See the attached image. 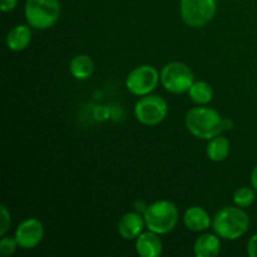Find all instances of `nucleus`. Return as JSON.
<instances>
[{"mask_svg": "<svg viewBox=\"0 0 257 257\" xmlns=\"http://www.w3.org/2000/svg\"><path fill=\"white\" fill-rule=\"evenodd\" d=\"M181 18L191 28H203L215 18L216 0H181Z\"/></svg>", "mask_w": 257, "mask_h": 257, "instance_id": "obj_5", "label": "nucleus"}, {"mask_svg": "<svg viewBox=\"0 0 257 257\" xmlns=\"http://www.w3.org/2000/svg\"><path fill=\"white\" fill-rule=\"evenodd\" d=\"M19 247L18 241L15 237H8V236H2L0 240V253L4 257L12 256Z\"/></svg>", "mask_w": 257, "mask_h": 257, "instance_id": "obj_19", "label": "nucleus"}, {"mask_svg": "<svg viewBox=\"0 0 257 257\" xmlns=\"http://www.w3.org/2000/svg\"><path fill=\"white\" fill-rule=\"evenodd\" d=\"M0 210H2V222H0V236H5L7 232L10 228V223H12V220H10V212L8 211L7 206L2 205L0 206Z\"/></svg>", "mask_w": 257, "mask_h": 257, "instance_id": "obj_20", "label": "nucleus"}, {"mask_svg": "<svg viewBox=\"0 0 257 257\" xmlns=\"http://www.w3.org/2000/svg\"><path fill=\"white\" fill-rule=\"evenodd\" d=\"M136 251L141 257L161 256L163 251V243L160 235L150 230L142 232L136 238Z\"/></svg>", "mask_w": 257, "mask_h": 257, "instance_id": "obj_10", "label": "nucleus"}, {"mask_svg": "<svg viewBox=\"0 0 257 257\" xmlns=\"http://www.w3.org/2000/svg\"><path fill=\"white\" fill-rule=\"evenodd\" d=\"M247 255L250 257H257V233L248 240Z\"/></svg>", "mask_w": 257, "mask_h": 257, "instance_id": "obj_22", "label": "nucleus"}, {"mask_svg": "<svg viewBox=\"0 0 257 257\" xmlns=\"http://www.w3.org/2000/svg\"><path fill=\"white\" fill-rule=\"evenodd\" d=\"M188 132L200 140H212L225 130V119L217 110L208 107H195L185 118Z\"/></svg>", "mask_w": 257, "mask_h": 257, "instance_id": "obj_2", "label": "nucleus"}, {"mask_svg": "<svg viewBox=\"0 0 257 257\" xmlns=\"http://www.w3.org/2000/svg\"><path fill=\"white\" fill-rule=\"evenodd\" d=\"M146 227L150 231L166 235L175 230L178 223V208L173 202L168 200L156 201L143 211Z\"/></svg>", "mask_w": 257, "mask_h": 257, "instance_id": "obj_3", "label": "nucleus"}, {"mask_svg": "<svg viewBox=\"0 0 257 257\" xmlns=\"http://www.w3.org/2000/svg\"><path fill=\"white\" fill-rule=\"evenodd\" d=\"M167 114L168 104L160 95H145L136 103L135 115L141 124L157 125L166 119Z\"/></svg>", "mask_w": 257, "mask_h": 257, "instance_id": "obj_7", "label": "nucleus"}, {"mask_svg": "<svg viewBox=\"0 0 257 257\" xmlns=\"http://www.w3.org/2000/svg\"><path fill=\"white\" fill-rule=\"evenodd\" d=\"M161 80V74L152 65H141L131 70L125 79V87L132 94L145 97L151 94Z\"/></svg>", "mask_w": 257, "mask_h": 257, "instance_id": "obj_8", "label": "nucleus"}, {"mask_svg": "<svg viewBox=\"0 0 257 257\" xmlns=\"http://www.w3.org/2000/svg\"><path fill=\"white\" fill-rule=\"evenodd\" d=\"M69 69L75 79L85 80L92 77L93 72H94V63L89 55L78 54L70 60Z\"/></svg>", "mask_w": 257, "mask_h": 257, "instance_id": "obj_15", "label": "nucleus"}, {"mask_svg": "<svg viewBox=\"0 0 257 257\" xmlns=\"http://www.w3.org/2000/svg\"><path fill=\"white\" fill-rule=\"evenodd\" d=\"M187 93L190 99L198 105L208 104L213 98L212 87L207 82H203V80L193 83Z\"/></svg>", "mask_w": 257, "mask_h": 257, "instance_id": "obj_17", "label": "nucleus"}, {"mask_svg": "<svg viewBox=\"0 0 257 257\" xmlns=\"http://www.w3.org/2000/svg\"><path fill=\"white\" fill-rule=\"evenodd\" d=\"M19 0H0V9L4 13L13 12L17 8Z\"/></svg>", "mask_w": 257, "mask_h": 257, "instance_id": "obj_21", "label": "nucleus"}, {"mask_svg": "<svg viewBox=\"0 0 257 257\" xmlns=\"http://www.w3.org/2000/svg\"><path fill=\"white\" fill-rule=\"evenodd\" d=\"M251 185L257 191V166L253 168L252 172H251Z\"/></svg>", "mask_w": 257, "mask_h": 257, "instance_id": "obj_23", "label": "nucleus"}, {"mask_svg": "<svg viewBox=\"0 0 257 257\" xmlns=\"http://www.w3.org/2000/svg\"><path fill=\"white\" fill-rule=\"evenodd\" d=\"M145 227L146 222L143 216L137 212H128L120 217L117 230L120 237L124 240H135L143 232Z\"/></svg>", "mask_w": 257, "mask_h": 257, "instance_id": "obj_11", "label": "nucleus"}, {"mask_svg": "<svg viewBox=\"0 0 257 257\" xmlns=\"http://www.w3.org/2000/svg\"><path fill=\"white\" fill-rule=\"evenodd\" d=\"M231 152V143L230 141L222 136H217V137L212 138L208 141L207 148H206V153L207 157L213 162H222L228 157Z\"/></svg>", "mask_w": 257, "mask_h": 257, "instance_id": "obj_16", "label": "nucleus"}, {"mask_svg": "<svg viewBox=\"0 0 257 257\" xmlns=\"http://www.w3.org/2000/svg\"><path fill=\"white\" fill-rule=\"evenodd\" d=\"M183 223L186 228L192 232H202L212 226V220L205 208L192 206L183 213Z\"/></svg>", "mask_w": 257, "mask_h": 257, "instance_id": "obj_12", "label": "nucleus"}, {"mask_svg": "<svg viewBox=\"0 0 257 257\" xmlns=\"http://www.w3.org/2000/svg\"><path fill=\"white\" fill-rule=\"evenodd\" d=\"M193 252L197 257H216L221 252L220 236L216 233L201 235L193 245Z\"/></svg>", "mask_w": 257, "mask_h": 257, "instance_id": "obj_13", "label": "nucleus"}, {"mask_svg": "<svg viewBox=\"0 0 257 257\" xmlns=\"http://www.w3.org/2000/svg\"><path fill=\"white\" fill-rule=\"evenodd\" d=\"M59 0H27L24 7V15L27 23L38 30H45L54 27L59 20Z\"/></svg>", "mask_w": 257, "mask_h": 257, "instance_id": "obj_4", "label": "nucleus"}, {"mask_svg": "<svg viewBox=\"0 0 257 257\" xmlns=\"http://www.w3.org/2000/svg\"><path fill=\"white\" fill-rule=\"evenodd\" d=\"M212 228L223 240H238L250 228V217L238 206H226L213 216Z\"/></svg>", "mask_w": 257, "mask_h": 257, "instance_id": "obj_1", "label": "nucleus"}, {"mask_svg": "<svg viewBox=\"0 0 257 257\" xmlns=\"http://www.w3.org/2000/svg\"><path fill=\"white\" fill-rule=\"evenodd\" d=\"M30 25H17L7 35V45L13 52H22L32 42V29Z\"/></svg>", "mask_w": 257, "mask_h": 257, "instance_id": "obj_14", "label": "nucleus"}, {"mask_svg": "<svg viewBox=\"0 0 257 257\" xmlns=\"http://www.w3.org/2000/svg\"><path fill=\"white\" fill-rule=\"evenodd\" d=\"M45 235L44 225L38 218H27L15 230L14 237L17 238L18 245L24 250L35 248L43 241Z\"/></svg>", "mask_w": 257, "mask_h": 257, "instance_id": "obj_9", "label": "nucleus"}, {"mask_svg": "<svg viewBox=\"0 0 257 257\" xmlns=\"http://www.w3.org/2000/svg\"><path fill=\"white\" fill-rule=\"evenodd\" d=\"M193 83H195V75L191 68L185 63H168L161 72V84L167 92L173 94L188 92Z\"/></svg>", "mask_w": 257, "mask_h": 257, "instance_id": "obj_6", "label": "nucleus"}, {"mask_svg": "<svg viewBox=\"0 0 257 257\" xmlns=\"http://www.w3.org/2000/svg\"><path fill=\"white\" fill-rule=\"evenodd\" d=\"M256 190L251 187H240L233 192V203L241 208H247L255 202Z\"/></svg>", "mask_w": 257, "mask_h": 257, "instance_id": "obj_18", "label": "nucleus"}]
</instances>
